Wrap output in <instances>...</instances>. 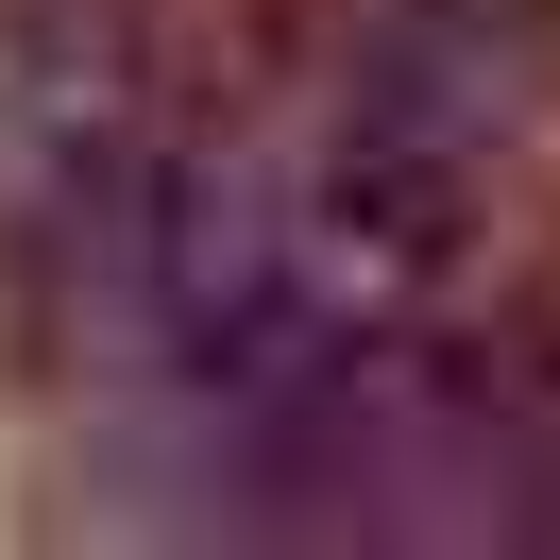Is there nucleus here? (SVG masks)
Listing matches in <instances>:
<instances>
[{
	"instance_id": "nucleus-1",
	"label": "nucleus",
	"mask_w": 560,
	"mask_h": 560,
	"mask_svg": "<svg viewBox=\"0 0 560 560\" xmlns=\"http://www.w3.org/2000/svg\"><path fill=\"white\" fill-rule=\"evenodd\" d=\"M171 476L238 544H560V357L510 323L442 340L408 306L205 390Z\"/></svg>"
},
{
	"instance_id": "nucleus-2",
	"label": "nucleus",
	"mask_w": 560,
	"mask_h": 560,
	"mask_svg": "<svg viewBox=\"0 0 560 560\" xmlns=\"http://www.w3.org/2000/svg\"><path fill=\"white\" fill-rule=\"evenodd\" d=\"M510 340H544V357H560V221L526 238V289H510Z\"/></svg>"
}]
</instances>
